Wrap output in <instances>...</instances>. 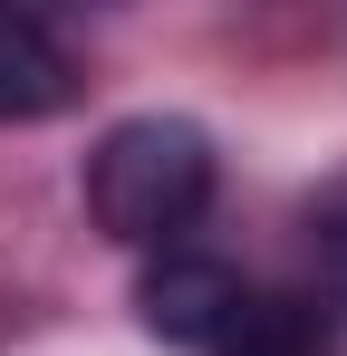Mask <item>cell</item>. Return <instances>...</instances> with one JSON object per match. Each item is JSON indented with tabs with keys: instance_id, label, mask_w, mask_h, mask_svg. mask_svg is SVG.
<instances>
[{
	"instance_id": "277c9868",
	"label": "cell",
	"mask_w": 347,
	"mask_h": 356,
	"mask_svg": "<svg viewBox=\"0 0 347 356\" xmlns=\"http://www.w3.org/2000/svg\"><path fill=\"white\" fill-rule=\"evenodd\" d=\"M213 356H338V347H328V318H318L309 298H261L251 289L241 327H231Z\"/></svg>"
},
{
	"instance_id": "7a4b0ae2",
	"label": "cell",
	"mask_w": 347,
	"mask_h": 356,
	"mask_svg": "<svg viewBox=\"0 0 347 356\" xmlns=\"http://www.w3.org/2000/svg\"><path fill=\"white\" fill-rule=\"evenodd\" d=\"M241 308H251V280L231 270V260H213V250H164L145 280H135V318L164 337V347H193L213 356L241 327Z\"/></svg>"
},
{
	"instance_id": "6da1fadb",
	"label": "cell",
	"mask_w": 347,
	"mask_h": 356,
	"mask_svg": "<svg viewBox=\"0 0 347 356\" xmlns=\"http://www.w3.org/2000/svg\"><path fill=\"white\" fill-rule=\"evenodd\" d=\"M213 212V135L193 116H125L87 154V222L125 250H183Z\"/></svg>"
},
{
	"instance_id": "3957f363",
	"label": "cell",
	"mask_w": 347,
	"mask_h": 356,
	"mask_svg": "<svg viewBox=\"0 0 347 356\" xmlns=\"http://www.w3.org/2000/svg\"><path fill=\"white\" fill-rule=\"evenodd\" d=\"M87 87L77 49L58 39L49 19H0V125H39V116H68Z\"/></svg>"
},
{
	"instance_id": "5b68a950",
	"label": "cell",
	"mask_w": 347,
	"mask_h": 356,
	"mask_svg": "<svg viewBox=\"0 0 347 356\" xmlns=\"http://www.w3.org/2000/svg\"><path fill=\"white\" fill-rule=\"evenodd\" d=\"M338 289H347V232H338Z\"/></svg>"
}]
</instances>
